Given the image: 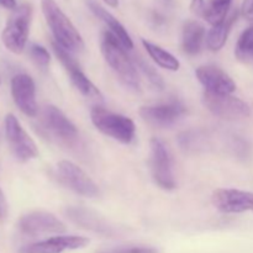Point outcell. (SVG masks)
<instances>
[{"label": "cell", "mask_w": 253, "mask_h": 253, "mask_svg": "<svg viewBox=\"0 0 253 253\" xmlns=\"http://www.w3.org/2000/svg\"><path fill=\"white\" fill-rule=\"evenodd\" d=\"M90 120L96 130L124 145H128L135 138V123L128 116L113 113L98 105L91 109Z\"/></svg>", "instance_id": "3"}, {"label": "cell", "mask_w": 253, "mask_h": 253, "mask_svg": "<svg viewBox=\"0 0 253 253\" xmlns=\"http://www.w3.org/2000/svg\"><path fill=\"white\" fill-rule=\"evenodd\" d=\"M30 57H31L32 61L35 62L37 67L42 69H46L49 66V62H51V57H49L48 51L44 48L41 44L34 43L30 46L29 48Z\"/></svg>", "instance_id": "24"}, {"label": "cell", "mask_w": 253, "mask_h": 253, "mask_svg": "<svg viewBox=\"0 0 253 253\" xmlns=\"http://www.w3.org/2000/svg\"><path fill=\"white\" fill-rule=\"evenodd\" d=\"M205 39H207V35L202 24L193 20L185 22L182 31V48L184 53L189 56H195L199 53L203 48Z\"/></svg>", "instance_id": "18"}, {"label": "cell", "mask_w": 253, "mask_h": 253, "mask_svg": "<svg viewBox=\"0 0 253 253\" xmlns=\"http://www.w3.org/2000/svg\"><path fill=\"white\" fill-rule=\"evenodd\" d=\"M10 90L19 110L29 118H36L39 105L36 101V85L34 79L29 74H16L11 79Z\"/></svg>", "instance_id": "12"}, {"label": "cell", "mask_w": 253, "mask_h": 253, "mask_svg": "<svg viewBox=\"0 0 253 253\" xmlns=\"http://www.w3.org/2000/svg\"><path fill=\"white\" fill-rule=\"evenodd\" d=\"M142 44L151 58L160 67L172 72H177L180 68V62L170 52L166 51L162 47L157 46L150 41H146V40H142Z\"/></svg>", "instance_id": "21"}, {"label": "cell", "mask_w": 253, "mask_h": 253, "mask_svg": "<svg viewBox=\"0 0 253 253\" xmlns=\"http://www.w3.org/2000/svg\"><path fill=\"white\" fill-rule=\"evenodd\" d=\"M7 212H9V207H7L6 198L0 188V221H5V219L7 217Z\"/></svg>", "instance_id": "28"}, {"label": "cell", "mask_w": 253, "mask_h": 253, "mask_svg": "<svg viewBox=\"0 0 253 253\" xmlns=\"http://www.w3.org/2000/svg\"><path fill=\"white\" fill-rule=\"evenodd\" d=\"M101 53L121 82L131 89H140L137 67L126 53V48L110 31H105L101 39Z\"/></svg>", "instance_id": "2"}, {"label": "cell", "mask_w": 253, "mask_h": 253, "mask_svg": "<svg viewBox=\"0 0 253 253\" xmlns=\"http://www.w3.org/2000/svg\"><path fill=\"white\" fill-rule=\"evenodd\" d=\"M0 84H1V79H0Z\"/></svg>", "instance_id": "32"}, {"label": "cell", "mask_w": 253, "mask_h": 253, "mask_svg": "<svg viewBox=\"0 0 253 253\" xmlns=\"http://www.w3.org/2000/svg\"><path fill=\"white\" fill-rule=\"evenodd\" d=\"M44 20L54 37V41L71 53L84 49V41L69 17L62 11L54 0H41Z\"/></svg>", "instance_id": "1"}, {"label": "cell", "mask_w": 253, "mask_h": 253, "mask_svg": "<svg viewBox=\"0 0 253 253\" xmlns=\"http://www.w3.org/2000/svg\"><path fill=\"white\" fill-rule=\"evenodd\" d=\"M66 215L72 222L83 229L98 232L101 235H113L114 227L110 226L100 215L84 207H69L66 209Z\"/></svg>", "instance_id": "16"}, {"label": "cell", "mask_w": 253, "mask_h": 253, "mask_svg": "<svg viewBox=\"0 0 253 253\" xmlns=\"http://www.w3.org/2000/svg\"><path fill=\"white\" fill-rule=\"evenodd\" d=\"M31 20L32 6L30 4H21L12 10L1 32V41L7 51L15 54L24 52L29 40Z\"/></svg>", "instance_id": "4"}, {"label": "cell", "mask_w": 253, "mask_h": 253, "mask_svg": "<svg viewBox=\"0 0 253 253\" xmlns=\"http://www.w3.org/2000/svg\"><path fill=\"white\" fill-rule=\"evenodd\" d=\"M203 104L212 115L225 120H239L251 115L249 104L236 96H232L231 94H215L205 91L203 94Z\"/></svg>", "instance_id": "6"}, {"label": "cell", "mask_w": 253, "mask_h": 253, "mask_svg": "<svg viewBox=\"0 0 253 253\" xmlns=\"http://www.w3.org/2000/svg\"><path fill=\"white\" fill-rule=\"evenodd\" d=\"M5 137L12 155L20 162H29L39 157L36 143L25 131L14 114H7L5 118Z\"/></svg>", "instance_id": "5"}, {"label": "cell", "mask_w": 253, "mask_h": 253, "mask_svg": "<svg viewBox=\"0 0 253 253\" xmlns=\"http://www.w3.org/2000/svg\"><path fill=\"white\" fill-rule=\"evenodd\" d=\"M0 5L7 10H15L17 7L16 0H0Z\"/></svg>", "instance_id": "30"}, {"label": "cell", "mask_w": 253, "mask_h": 253, "mask_svg": "<svg viewBox=\"0 0 253 253\" xmlns=\"http://www.w3.org/2000/svg\"><path fill=\"white\" fill-rule=\"evenodd\" d=\"M205 4L207 2L204 0H192V2H190V11L194 15H197V16L202 17L205 9Z\"/></svg>", "instance_id": "27"}, {"label": "cell", "mask_w": 253, "mask_h": 253, "mask_svg": "<svg viewBox=\"0 0 253 253\" xmlns=\"http://www.w3.org/2000/svg\"><path fill=\"white\" fill-rule=\"evenodd\" d=\"M89 239L83 236H58L26 245L19 250V253H62L67 250H79L88 246Z\"/></svg>", "instance_id": "14"}, {"label": "cell", "mask_w": 253, "mask_h": 253, "mask_svg": "<svg viewBox=\"0 0 253 253\" xmlns=\"http://www.w3.org/2000/svg\"><path fill=\"white\" fill-rule=\"evenodd\" d=\"M237 19V11H234L232 14H230L227 16V19L225 20L221 24L216 25V26H212L209 30V32L207 34V47L212 52H217L225 46L227 41V37H229L230 31H231V27L234 25V22Z\"/></svg>", "instance_id": "19"}, {"label": "cell", "mask_w": 253, "mask_h": 253, "mask_svg": "<svg viewBox=\"0 0 253 253\" xmlns=\"http://www.w3.org/2000/svg\"><path fill=\"white\" fill-rule=\"evenodd\" d=\"M103 1L111 7H116L119 5V0H103Z\"/></svg>", "instance_id": "31"}, {"label": "cell", "mask_w": 253, "mask_h": 253, "mask_svg": "<svg viewBox=\"0 0 253 253\" xmlns=\"http://www.w3.org/2000/svg\"><path fill=\"white\" fill-rule=\"evenodd\" d=\"M198 81L205 88V91L215 94H232L236 90L234 79L216 66H202L195 71Z\"/></svg>", "instance_id": "15"}, {"label": "cell", "mask_w": 253, "mask_h": 253, "mask_svg": "<svg viewBox=\"0 0 253 253\" xmlns=\"http://www.w3.org/2000/svg\"><path fill=\"white\" fill-rule=\"evenodd\" d=\"M19 231L27 237H37L41 235H61L66 232L63 222L52 212L44 210H35L20 217L17 222Z\"/></svg>", "instance_id": "8"}, {"label": "cell", "mask_w": 253, "mask_h": 253, "mask_svg": "<svg viewBox=\"0 0 253 253\" xmlns=\"http://www.w3.org/2000/svg\"><path fill=\"white\" fill-rule=\"evenodd\" d=\"M215 209L224 214L253 212V193L239 189H216L211 195Z\"/></svg>", "instance_id": "13"}, {"label": "cell", "mask_w": 253, "mask_h": 253, "mask_svg": "<svg viewBox=\"0 0 253 253\" xmlns=\"http://www.w3.org/2000/svg\"><path fill=\"white\" fill-rule=\"evenodd\" d=\"M241 11L242 15H244L246 19L253 21V0H244Z\"/></svg>", "instance_id": "29"}, {"label": "cell", "mask_w": 253, "mask_h": 253, "mask_svg": "<svg viewBox=\"0 0 253 253\" xmlns=\"http://www.w3.org/2000/svg\"><path fill=\"white\" fill-rule=\"evenodd\" d=\"M41 124L44 130L62 143L71 145L78 138V128L54 105H47L42 111Z\"/></svg>", "instance_id": "10"}, {"label": "cell", "mask_w": 253, "mask_h": 253, "mask_svg": "<svg viewBox=\"0 0 253 253\" xmlns=\"http://www.w3.org/2000/svg\"><path fill=\"white\" fill-rule=\"evenodd\" d=\"M136 64H137V68H140L142 71V73L147 77V79L150 81V83L152 84L155 88L162 90L163 86H165V83H163L162 78H161L160 74L155 71V68L150 66L148 63H146L141 57H136Z\"/></svg>", "instance_id": "25"}, {"label": "cell", "mask_w": 253, "mask_h": 253, "mask_svg": "<svg viewBox=\"0 0 253 253\" xmlns=\"http://www.w3.org/2000/svg\"><path fill=\"white\" fill-rule=\"evenodd\" d=\"M187 113V108L179 100H170L168 103L142 106L138 111L140 116L148 125L156 127H169L174 125Z\"/></svg>", "instance_id": "11"}, {"label": "cell", "mask_w": 253, "mask_h": 253, "mask_svg": "<svg viewBox=\"0 0 253 253\" xmlns=\"http://www.w3.org/2000/svg\"><path fill=\"white\" fill-rule=\"evenodd\" d=\"M67 73L71 77V82L77 90L85 98L91 99V100H99L103 101V95L99 91V89L94 85L90 82V79L83 73L81 69V66H77L74 68L67 71Z\"/></svg>", "instance_id": "20"}, {"label": "cell", "mask_w": 253, "mask_h": 253, "mask_svg": "<svg viewBox=\"0 0 253 253\" xmlns=\"http://www.w3.org/2000/svg\"><path fill=\"white\" fill-rule=\"evenodd\" d=\"M57 175L64 187L85 198L99 195V187L81 167L71 161H61L57 166Z\"/></svg>", "instance_id": "9"}, {"label": "cell", "mask_w": 253, "mask_h": 253, "mask_svg": "<svg viewBox=\"0 0 253 253\" xmlns=\"http://www.w3.org/2000/svg\"><path fill=\"white\" fill-rule=\"evenodd\" d=\"M96 253H158V251L150 246H123L116 249L103 250Z\"/></svg>", "instance_id": "26"}, {"label": "cell", "mask_w": 253, "mask_h": 253, "mask_svg": "<svg viewBox=\"0 0 253 253\" xmlns=\"http://www.w3.org/2000/svg\"><path fill=\"white\" fill-rule=\"evenodd\" d=\"M88 6L89 9L93 11V14L95 15L96 17H99V19L108 26L109 31L120 41V43L123 44L126 49L133 48L132 39L130 37L128 32L126 31L124 25L121 24L113 14H110L105 7L101 6V5L99 4V2H96L95 0H88Z\"/></svg>", "instance_id": "17"}, {"label": "cell", "mask_w": 253, "mask_h": 253, "mask_svg": "<svg viewBox=\"0 0 253 253\" xmlns=\"http://www.w3.org/2000/svg\"><path fill=\"white\" fill-rule=\"evenodd\" d=\"M235 56L244 63L253 62V26H250L241 34L235 48Z\"/></svg>", "instance_id": "23"}, {"label": "cell", "mask_w": 253, "mask_h": 253, "mask_svg": "<svg viewBox=\"0 0 253 253\" xmlns=\"http://www.w3.org/2000/svg\"><path fill=\"white\" fill-rule=\"evenodd\" d=\"M231 4L232 0H210L205 4L202 17L211 26H216L227 19Z\"/></svg>", "instance_id": "22"}, {"label": "cell", "mask_w": 253, "mask_h": 253, "mask_svg": "<svg viewBox=\"0 0 253 253\" xmlns=\"http://www.w3.org/2000/svg\"><path fill=\"white\" fill-rule=\"evenodd\" d=\"M151 170L156 184L165 190H173L177 187L173 162L167 146L160 138L151 140Z\"/></svg>", "instance_id": "7"}]
</instances>
